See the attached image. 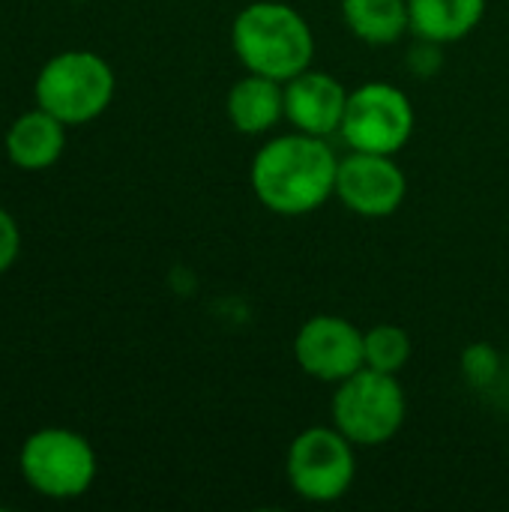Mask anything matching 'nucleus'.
I'll return each instance as SVG.
<instances>
[{
	"label": "nucleus",
	"mask_w": 509,
	"mask_h": 512,
	"mask_svg": "<svg viewBox=\"0 0 509 512\" xmlns=\"http://www.w3.org/2000/svg\"><path fill=\"white\" fill-rule=\"evenodd\" d=\"M414 126L417 114L402 87L387 81H366L348 93L339 132L351 150L393 156L411 141Z\"/></svg>",
	"instance_id": "obj_7"
},
{
	"label": "nucleus",
	"mask_w": 509,
	"mask_h": 512,
	"mask_svg": "<svg viewBox=\"0 0 509 512\" xmlns=\"http://www.w3.org/2000/svg\"><path fill=\"white\" fill-rule=\"evenodd\" d=\"M297 366L324 384H342L366 366L363 330L339 315H315L294 336Z\"/></svg>",
	"instance_id": "obj_8"
},
{
	"label": "nucleus",
	"mask_w": 509,
	"mask_h": 512,
	"mask_svg": "<svg viewBox=\"0 0 509 512\" xmlns=\"http://www.w3.org/2000/svg\"><path fill=\"white\" fill-rule=\"evenodd\" d=\"M408 195L405 171L393 156L351 150L339 159L336 171V198L357 216L384 219L393 216Z\"/></svg>",
	"instance_id": "obj_9"
},
{
	"label": "nucleus",
	"mask_w": 509,
	"mask_h": 512,
	"mask_svg": "<svg viewBox=\"0 0 509 512\" xmlns=\"http://www.w3.org/2000/svg\"><path fill=\"white\" fill-rule=\"evenodd\" d=\"M225 111L240 135H264L285 117V84L249 72L231 84Z\"/></svg>",
	"instance_id": "obj_12"
},
{
	"label": "nucleus",
	"mask_w": 509,
	"mask_h": 512,
	"mask_svg": "<svg viewBox=\"0 0 509 512\" xmlns=\"http://www.w3.org/2000/svg\"><path fill=\"white\" fill-rule=\"evenodd\" d=\"M354 444L330 423L303 429L285 459L291 489L309 504H333L348 495L357 477Z\"/></svg>",
	"instance_id": "obj_6"
},
{
	"label": "nucleus",
	"mask_w": 509,
	"mask_h": 512,
	"mask_svg": "<svg viewBox=\"0 0 509 512\" xmlns=\"http://www.w3.org/2000/svg\"><path fill=\"white\" fill-rule=\"evenodd\" d=\"M408 12L417 39L447 45L477 30L486 15V0H408Z\"/></svg>",
	"instance_id": "obj_13"
},
{
	"label": "nucleus",
	"mask_w": 509,
	"mask_h": 512,
	"mask_svg": "<svg viewBox=\"0 0 509 512\" xmlns=\"http://www.w3.org/2000/svg\"><path fill=\"white\" fill-rule=\"evenodd\" d=\"M231 48L249 72L285 84L312 66L315 33L291 3L255 0L234 15Z\"/></svg>",
	"instance_id": "obj_2"
},
{
	"label": "nucleus",
	"mask_w": 509,
	"mask_h": 512,
	"mask_svg": "<svg viewBox=\"0 0 509 512\" xmlns=\"http://www.w3.org/2000/svg\"><path fill=\"white\" fill-rule=\"evenodd\" d=\"M114 69L96 51L72 48L60 51L36 75L33 96L36 105L63 120L66 126L90 123L114 99Z\"/></svg>",
	"instance_id": "obj_3"
},
{
	"label": "nucleus",
	"mask_w": 509,
	"mask_h": 512,
	"mask_svg": "<svg viewBox=\"0 0 509 512\" xmlns=\"http://www.w3.org/2000/svg\"><path fill=\"white\" fill-rule=\"evenodd\" d=\"M363 354L366 366L384 375H399L414 354L411 333L399 324H378L363 333Z\"/></svg>",
	"instance_id": "obj_15"
},
{
	"label": "nucleus",
	"mask_w": 509,
	"mask_h": 512,
	"mask_svg": "<svg viewBox=\"0 0 509 512\" xmlns=\"http://www.w3.org/2000/svg\"><path fill=\"white\" fill-rule=\"evenodd\" d=\"M342 18L369 45H393L411 30L408 0H342Z\"/></svg>",
	"instance_id": "obj_14"
},
{
	"label": "nucleus",
	"mask_w": 509,
	"mask_h": 512,
	"mask_svg": "<svg viewBox=\"0 0 509 512\" xmlns=\"http://www.w3.org/2000/svg\"><path fill=\"white\" fill-rule=\"evenodd\" d=\"M348 93L336 75L309 66L285 81V120L300 132L327 138L342 129Z\"/></svg>",
	"instance_id": "obj_10"
},
{
	"label": "nucleus",
	"mask_w": 509,
	"mask_h": 512,
	"mask_svg": "<svg viewBox=\"0 0 509 512\" xmlns=\"http://www.w3.org/2000/svg\"><path fill=\"white\" fill-rule=\"evenodd\" d=\"M408 399L396 375L363 366L342 384H336L330 402L333 426L354 447H384L405 426Z\"/></svg>",
	"instance_id": "obj_4"
},
{
	"label": "nucleus",
	"mask_w": 509,
	"mask_h": 512,
	"mask_svg": "<svg viewBox=\"0 0 509 512\" xmlns=\"http://www.w3.org/2000/svg\"><path fill=\"white\" fill-rule=\"evenodd\" d=\"M63 147H66V123L39 105L33 111H24L18 120H12L3 138L6 159L21 171L51 168L63 156Z\"/></svg>",
	"instance_id": "obj_11"
},
{
	"label": "nucleus",
	"mask_w": 509,
	"mask_h": 512,
	"mask_svg": "<svg viewBox=\"0 0 509 512\" xmlns=\"http://www.w3.org/2000/svg\"><path fill=\"white\" fill-rule=\"evenodd\" d=\"M339 156L327 138L288 132L270 138L252 159V192L276 216H306L336 195Z\"/></svg>",
	"instance_id": "obj_1"
},
{
	"label": "nucleus",
	"mask_w": 509,
	"mask_h": 512,
	"mask_svg": "<svg viewBox=\"0 0 509 512\" xmlns=\"http://www.w3.org/2000/svg\"><path fill=\"white\" fill-rule=\"evenodd\" d=\"M24 483L51 501H72L90 492L99 462L90 441L72 429L48 426L24 438L18 453Z\"/></svg>",
	"instance_id": "obj_5"
},
{
	"label": "nucleus",
	"mask_w": 509,
	"mask_h": 512,
	"mask_svg": "<svg viewBox=\"0 0 509 512\" xmlns=\"http://www.w3.org/2000/svg\"><path fill=\"white\" fill-rule=\"evenodd\" d=\"M462 372H465V378L474 387H489L498 378V372H501V354L492 345L477 342V345L465 348V354H462Z\"/></svg>",
	"instance_id": "obj_16"
},
{
	"label": "nucleus",
	"mask_w": 509,
	"mask_h": 512,
	"mask_svg": "<svg viewBox=\"0 0 509 512\" xmlns=\"http://www.w3.org/2000/svg\"><path fill=\"white\" fill-rule=\"evenodd\" d=\"M18 252H21L18 222H15V216L6 207H0V276L18 261Z\"/></svg>",
	"instance_id": "obj_17"
}]
</instances>
